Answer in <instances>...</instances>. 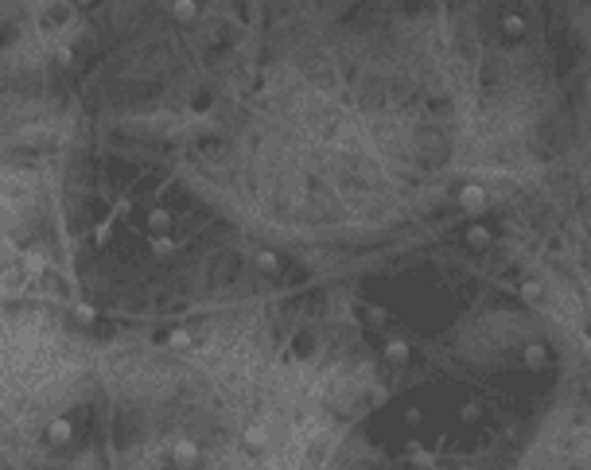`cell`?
<instances>
[{
  "mask_svg": "<svg viewBox=\"0 0 591 470\" xmlns=\"http://www.w3.org/2000/svg\"><path fill=\"white\" fill-rule=\"evenodd\" d=\"M483 203H486L483 187H467V191H463V206H483Z\"/></svg>",
  "mask_w": 591,
  "mask_h": 470,
  "instance_id": "6da1fadb",
  "label": "cell"
},
{
  "mask_svg": "<svg viewBox=\"0 0 591 470\" xmlns=\"http://www.w3.org/2000/svg\"><path fill=\"white\" fill-rule=\"evenodd\" d=\"M521 296H525V300H541V284H537V280H525V284H521Z\"/></svg>",
  "mask_w": 591,
  "mask_h": 470,
  "instance_id": "7a4b0ae2",
  "label": "cell"
},
{
  "mask_svg": "<svg viewBox=\"0 0 591 470\" xmlns=\"http://www.w3.org/2000/svg\"><path fill=\"white\" fill-rule=\"evenodd\" d=\"M583 350H588V354H591V338H583Z\"/></svg>",
  "mask_w": 591,
  "mask_h": 470,
  "instance_id": "3957f363",
  "label": "cell"
}]
</instances>
